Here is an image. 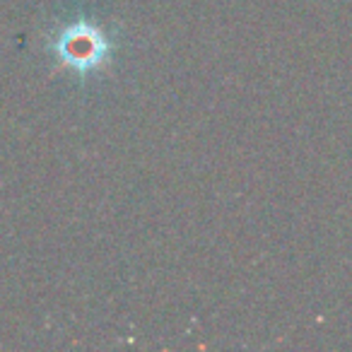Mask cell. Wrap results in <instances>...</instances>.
I'll list each match as a JSON object with an SVG mask.
<instances>
[{"instance_id": "obj_1", "label": "cell", "mask_w": 352, "mask_h": 352, "mask_svg": "<svg viewBox=\"0 0 352 352\" xmlns=\"http://www.w3.org/2000/svg\"><path fill=\"white\" fill-rule=\"evenodd\" d=\"M49 51L60 68L73 70L78 78L85 80L89 75L102 73L111 63L116 36L111 30L89 17H75L54 32L49 39Z\"/></svg>"}]
</instances>
